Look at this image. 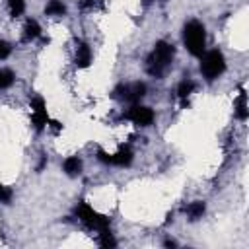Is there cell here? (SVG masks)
Listing matches in <instances>:
<instances>
[{"label":"cell","instance_id":"cell-1","mask_svg":"<svg viewBox=\"0 0 249 249\" xmlns=\"http://www.w3.org/2000/svg\"><path fill=\"white\" fill-rule=\"evenodd\" d=\"M173 56H175V47L167 41H158L146 58V72L154 78H161L167 66L173 62Z\"/></svg>","mask_w":249,"mask_h":249},{"label":"cell","instance_id":"cell-2","mask_svg":"<svg viewBox=\"0 0 249 249\" xmlns=\"http://www.w3.org/2000/svg\"><path fill=\"white\" fill-rule=\"evenodd\" d=\"M183 43L193 56H200L206 47V29L200 21L191 19L183 27Z\"/></svg>","mask_w":249,"mask_h":249},{"label":"cell","instance_id":"cell-3","mask_svg":"<svg viewBox=\"0 0 249 249\" xmlns=\"http://www.w3.org/2000/svg\"><path fill=\"white\" fill-rule=\"evenodd\" d=\"M74 212H76V218H78L86 228H89V230H93V231H97V233L111 231V228H109V218H105L103 214L95 212L88 202H78L76 208H74Z\"/></svg>","mask_w":249,"mask_h":249},{"label":"cell","instance_id":"cell-4","mask_svg":"<svg viewBox=\"0 0 249 249\" xmlns=\"http://www.w3.org/2000/svg\"><path fill=\"white\" fill-rule=\"evenodd\" d=\"M200 56H202L200 58V72L208 82H212V80H216L218 76L224 74L226 58L218 49H212V51H208V53H204Z\"/></svg>","mask_w":249,"mask_h":249},{"label":"cell","instance_id":"cell-5","mask_svg":"<svg viewBox=\"0 0 249 249\" xmlns=\"http://www.w3.org/2000/svg\"><path fill=\"white\" fill-rule=\"evenodd\" d=\"M146 95V84L144 82H132V84H121L115 88V97L136 103Z\"/></svg>","mask_w":249,"mask_h":249},{"label":"cell","instance_id":"cell-6","mask_svg":"<svg viewBox=\"0 0 249 249\" xmlns=\"http://www.w3.org/2000/svg\"><path fill=\"white\" fill-rule=\"evenodd\" d=\"M29 107H31V123H33V126L37 130H43L49 124V113H47L43 97H39V95L29 97Z\"/></svg>","mask_w":249,"mask_h":249},{"label":"cell","instance_id":"cell-7","mask_svg":"<svg viewBox=\"0 0 249 249\" xmlns=\"http://www.w3.org/2000/svg\"><path fill=\"white\" fill-rule=\"evenodd\" d=\"M126 121H130V123H134L136 126H148V124H152V121H154V111L150 109V107H146V105H132L124 115H123Z\"/></svg>","mask_w":249,"mask_h":249},{"label":"cell","instance_id":"cell-8","mask_svg":"<svg viewBox=\"0 0 249 249\" xmlns=\"http://www.w3.org/2000/svg\"><path fill=\"white\" fill-rule=\"evenodd\" d=\"M97 158H99V161H103V163H109V165H128L130 161H132V150L128 148V146H121L115 154H107V152H103V150H99L97 152Z\"/></svg>","mask_w":249,"mask_h":249},{"label":"cell","instance_id":"cell-9","mask_svg":"<svg viewBox=\"0 0 249 249\" xmlns=\"http://www.w3.org/2000/svg\"><path fill=\"white\" fill-rule=\"evenodd\" d=\"M74 64L78 66V68H88L89 64H91V51H89V47L86 45V43H78V47H76V56H74Z\"/></svg>","mask_w":249,"mask_h":249},{"label":"cell","instance_id":"cell-10","mask_svg":"<svg viewBox=\"0 0 249 249\" xmlns=\"http://www.w3.org/2000/svg\"><path fill=\"white\" fill-rule=\"evenodd\" d=\"M62 169H64V173H66L68 177H76V175L82 173V160L76 158V156H70V158L64 160Z\"/></svg>","mask_w":249,"mask_h":249},{"label":"cell","instance_id":"cell-11","mask_svg":"<svg viewBox=\"0 0 249 249\" xmlns=\"http://www.w3.org/2000/svg\"><path fill=\"white\" fill-rule=\"evenodd\" d=\"M41 35V27H39V23L35 21V19H27L25 21V25H23V41H33V39H37Z\"/></svg>","mask_w":249,"mask_h":249},{"label":"cell","instance_id":"cell-12","mask_svg":"<svg viewBox=\"0 0 249 249\" xmlns=\"http://www.w3.org/2000/svg\"><path fill=\"white\" fill-rule=\"evenodd\" d=\"M235 117L239 119V121H245L247 119V115H249V111H247V95H245V91L241 89L239 91V95H237V99H235Z\"/></svg>","mask_w":249,"mask_h":249},{"label":"cell","instance_id":"cell-13","mask_svg":"<svg viewBox=\"0 0 249 249\" xmlns=\"http://www.w3.org/2000/svg\"><path fill=\"white\" fill-rule=\"evenodd\" d=\"M204 210H206L204 202H202V200H195V202H191V204L185 208V214H187L191 220H198V218L204 214Z\"/></svg>","mask_w":249,"mask_h":249},{"label":"cell","instance_id":"cell-14","mask_svg":"<svg viewBox=\"0 0 249 249\" xmlns=\"http://www.w3.org/2000/svg\"><path fill=\"white\" fill-rule=\"evenodd\" d=\"M45 14L47 16H64L66 14V8L60 0H49L47 6H45Z\"/></svg>","mask_w":249,"mask_h":249},{"label":"cell","instance_id":"cell-15","mask_svg":"<svg viewBox=\"0 0 249 249\" xmlns=\"http://www.w3.org/2000/svg\"><path fill=\"white\" fill-rule=\"evenodd\" d=\"M193 91H195V82H193V80H183V82L177 86V95H179L181 99H187Z\"/></svg>","mask_w":249,"mask_h":249},{"label":"cell","instance_id":"cell-16","mask_svg":"<svg viewBox=\"0 0 249 249\" xmlns=\"http://www.w3.org/2000/svg\"><path fill=\"white\" fill-rule=\"evenodd\" d=\"M14 72L10 68H0V89H6L14 84Z\"/></svg>","mask_w":249,"mask_h":249},{"label":"cell","instance_id":"cell-17","mask_svg":"<svg viewBox=\"0 0 249 249\" xmlns=\"http://www.w3.org/2000/svg\"><path fill=\"white\" fill-rule=\"evenodd\" d=\"M8 6H10V16L19 18L25 10V0H8Z\"/></svg>","mask_w":249,"mask_h":249},{"label":"cell","instance_id":"cell-18","mask_svg":"<svg viewBox=\"0 0 249 249\" xmlns=\"http://www.w3.org/2000/svg\"><path fill=\"white\" fill-rule=\"evenodd\" d=\"M97 243H99L101 247H107V249H111V247H117V241H115V237H113V233H111V231H105V233H97Z\"/></svg>","mask_w":249,"mask_h":249},{"label":"cell","instance_id":"cell-19","mask_svg":"<svg viewBox=\"0 0 249 249\" xmlns=\"http://www.w3.org/2000/svg\"><path fill=\"white\" fill-rule=\"evenodd\" d=\"M12 200V189L0 185V202H10Z\"/></svg>","mask_w":249,"mask_h":249},{"label":"cell","instance_id":"cell-20","mask_svg":"<svg viewBox=\"0 0 249 249\" xmlns=\"http://www.w3.org/2000/svg\"><path fill=\"white\" fill-rule=\"evenodd\" d=\"M10 53H12V47H10L6 41H2V39H0V60H2V58H6Z\"/></svg>","mask_w":249,"mask_h":249},{"label":"cell","instance_id":"cell-21","mask_svg":"<svg viewBox=\"0 0 249 249\" xmlns=\"http://www.w3.org/2000/svg\"><path fill=\"white\" fill-rule=\"evenodd\" d=\"M163 245H165V247H177V243H175L173 239H165V241H163Z\"/></svg>","mask_w":249,"mask_h":249},{"label":"cell","instance_id":"cell-22","mask_svg":"<svg viewBox=\"0 0 249 249\" xmlns=\"http://www.w3.org/2000/svg\"><path fill=\"white\" fill-rule=\"evenodd\" d=\"M150 2H152V0H142V4H144V6H148Z\"/></svg>","mask_w":249,"mask_h":249}]
</instances>
